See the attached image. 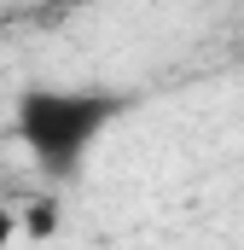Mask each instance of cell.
I'll return each mask as SVG.
<instances>
[{
  "instance_id": "cell-1",
  "label": "cell",
  "mask_w": 244,
  "mask_h": 250,
  "mask_svg": "<svg viewBox=\"0 0 244 250\" xmlns=\"http://www.w3.org/2000/svg\"><path fill=\"white\" fill-rule=\"evenodd\" d=\"M122 111H128V99L111 93V87H59V82H41V87L18 93L12 128H18V140H23V151H29V163L41 175L70 181Z\"/></svg>"
},
{
  "instance_id": "cell-2",
  "label": "cell",
  "mask_w": 244,
  "mask_h": 250,
  "mask_svg": "<svg viewBox=\"0 0 244 250\" xmlns=\"http://www.w3.org/2000/svg\"><path fill=\"white\" fill-rule=\"evenodd\" d=\"M18 233H23V221H18V209H12V204H0V245H12Z\"/></svg>"
},
{
  "instance_id": "cell-3",
  "label": "cell",
  "mask_w": 244,
  "mask_h": 250,
  "mask_svg": "<svg viewBox=\"0 0 244 250\" xmlns=\"http://www.w3.org/2000/svg\"><path fill=\"white\" fill-rule=\"evenodd\" d=\"M47 6H64V12H70V6H87V0H47Z\"/></svg>"
}]
</instances>
